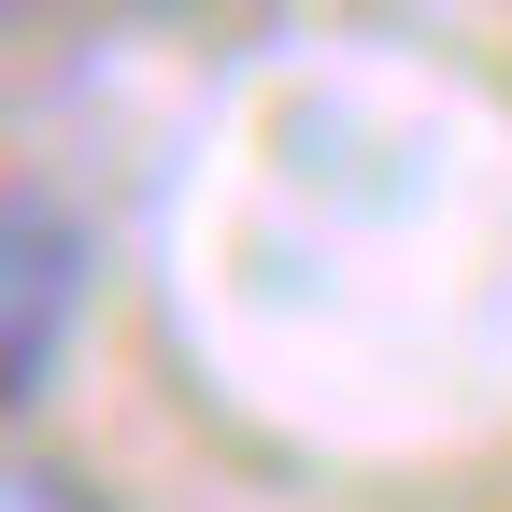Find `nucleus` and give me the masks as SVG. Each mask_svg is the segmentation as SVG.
Instances as JSON below:
<instances>
[{"instance_id": "nucleus-1", "label": "nucleus", "mask_w": 512, "mask_h": 512, "mask_svg": "<svg viewBox=\"0 0 512 512\" xmlns=\"http://www.w3.org/2000/svg\"><path fill=\"white\" fill-rule=\"evenodd\" d=\"M100 299V228L57 200V185H15V328H0V370L15 399H43L57 356H72V313Z\"/></svg>"}, {"instance_id": "nucleus-2", "label": "nucleus", "mask_w": 512, "mask_h": 512, "mask_svg": "<svg viewBox=\"0 0 512 512\" xmlns=\"http://www.w3.org/2000/svg\"><path fill=\"white\" fill-rule=\"evenodd\" d=\"M15 512H114V484H100V470H72V456H43V441H29V456H15Z\"/></svg>"}, {"instance_id": "nucleus-3", "label": "nucleus", "mask_w": 512, "mask_h": 512, "mask_svg": "<svg viewBox=\"0 0 512 512\" xmlns=\"http://www.w3.org/2000/svg\"><path fill=\"white\" fill-rule=\"evenodd\" d=\"M171 15H214V0H171Z\"/></svg>"}]
</instances>
